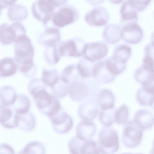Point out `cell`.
Wrapping results in <instances>:
<instances>
[{
	"mask_svg": "<svg viewBox=\"0 0 154 154\" xmlns=\"http://www.w3.org/2000/svg\"><path fill=\"white\" fill-rule=\"evenodd\" d=\"M49 119L54 131L59 134L67 133L73 126L72 118L62 108L58 113Z\"/></svg>",
	"mask_w": 154,
	"mask_h": 154,
	"instance_id": "11",
	"label": "cell"
},
{
	"mask_svg": "<svg viewBox=\"0 0 154 154\" xmlns=\"http://www.w3.org/2000/svg\"><path fill=\"white\" fill-rule=\"evenodd\" d=\"M41 42L47 47H55L60 40V31L54 27L47 29L41 35Z\"/></svg>",
	"mask_w": 154,
	"mask_h": 154,
	"instance_id": "20",
	"label": "cell"
},
{
	"mask_svg": "<svg viewBox=\"0 0 154 154\" xmlns=\"http://www.w3.org/2000/svg\"><path fill=\"white\" fill-rule=\"evenodd\" d=\"M0 153H14V151L12 147L5 143H2L0 145Z\"/></svg>",
	"mask_w": 154,
	"mask_h": 154,
	"instance_id": "41",
	"label": "cell"
},
{
	"mask_svg": "<svg viewBox=\"0 0 154 154\" xmlns=\"http://www.w3.org/2000/svg\"><path fill=\"white\" fill-rule=\"evenodd\" d=\"M0 33L1 43L7 45L14 42L19 35L25 34L26 30L23 25L18 22L11 24L5 23L0 26Z\"/></svg>",
	"mask_w": 154,
	"mask_h": 154,
	"instance_id": "8",
	"label": "cell"
},
{
	"mask_svg": "<svg viewBox=\"0 0 154 154\" xmlns=\"http://www.w3.org/2000/svg\"><path fill=\"white\" fill-rule=\"evenodd\" d=\"M59 80L57 72L55 70H45L43 72L42 81L46 86L51 88L54 86Z\"/></svg>",
	"mask_w": 154,
	"mask_h": 154,
	"instance_id": "32",
	"label": "cell"
},
{
	"mask_svg": "<svg viewBox=\"0 0 154 154\" xmlns=\"http://www.w3.org/2000/svg\"><path fill=\"white\" fill-rule=\"evenodd\" d=\"M88 92V88L84 83L74 81L68 87V93L71 99L79 101L86 96Z\"/></svg>",
	"mask_w": 154,
	"mask_h": 154,
	"instance_id": "21",
	"label": "cell"
},
{
	"mask_svg": "<svg viewBox=\"0 0 154 154\" xmlns=\"http://www.w3.org/2000/svg\"><path fill=\"white\" fill-rule=\"evenodd\" d=\"M76 136L84 140L89 139L95 133L96 127L92 121L82 119L76 127Z\"/></svg>",
	"mask_w": 154,
	"mask_h": 154,
	"instance_id": "16",
	"label": "cell"
},
{
	"mask_svg": "<svg viewBox=\"0 0 154 154\" xmlns=\"http://www.w3.org/2000/svg\"><path fill=\"white\" fill-rule=\"evenodd\" d=\"M150 43L154 46V31L151 34L150 36Z\"/></svg>",
	"mask_w": 154,
	"mask_h": 154,
	"instance_id": "45",
	"label": "cell"
},
{
	"mask_svg": "<svg viewBox=\"0 0 154 154\" xmlns=\"http://www.w3.org/2000/svg\"><path fill=\"white\" fill-rule=\"evenodd\" d=\"M97 101L100 109L114 108L115 97L112 93L109 90L105 89L102 91L99 94Z\"/></svg>",
	"mask_w": 154,
	"mask_h": 154,
	"instance_id": "28",
	"label": "cell"
},
{
	"mask_svg": "<svg viewBox=\"0 0 154 154\" xmlns=\"http://www.w3.org/2000/svg\"><path fill=\"white\" fill-rule=\"evenodd\" d=\"M83 60L79 61L76 66L77 71L80 76L83 78L87 79L92 75L93 68H91V65L88 64L87 60Z\"/></svg>",
	"mask_w": 154,
	"mask_h": 154,
	"instance_id": "35",
	"label": "cell"
},
{
	"mask_svg": "<svg viewBox=\"0 0 154 154\" xmlns=\"http://www.w3.org/2000/svg\"><path fill=\"white\" fill-rule=\"evenodd\" d=\"M130 7L137 12L144 10L148 6L151 0H126Z\"/></svg>",
	"mask_w": 154,
	"mask_h": 154,
	"instance_id": "39",
	"label": "cell"
},
{
	"mask_svg": "<svg viewBox=\"0 0 154 154\" xmlns=\"http://www.w3.org/2000/svg\"><path fill=\"white\" fill-rule=\"evenodd\" d=\"M81 154H99L97 145L93 140H85L82 147Z\"/></svg>",
	"mask_w": 154,
	"mask_h": 154,
	"instance_id": "38",
	"label": "cell"
},
{
	"mask_svg": "<svg viewBox=\"0 0 154 154\" xmlns=\"http://www.w3.org/2000/svg\"><path fill=\"white\" fill-rule=\"evenodd\" d=\"M57 8L53 0H37L32 5V13L36 20L45 26L51 19L54 11Z\"/></svg>",
	"mask_w": 154,
	"mask_h": 154,
	"instance_id": "4",
	"label": "cell"
},
{
	"mask_svg": "<svg viewBox=\"0 0 154 154\" xmlns=\"http://www.w3.org/2000/svg\"><path fill=\"white\" fill-rule=\"evenodd\" d=\"M154 97V91L143 86L137 91L136 99L138 103L142 106H149Z\"/></svg>",
	"mask_w": 154,
	"mask_h": 154,
	"instance_id": "26",
	"label": "cell"
},
{
	"mask_svg": "<svg viewBox=\"0 0 154 154\" xmlns=\"http://www.w3.org/2000/svg\"><path fill=\"white\" fill-rule=\"evenodd\" d=\"M144 52L145 55L149 56L154 60V46L150 43L145 45Z\"/></svg>",
	"mask_w": 154,
	"mask_h": 154,
	"instance_id": "40",
	"label": "cell"
},
{
	"mask_svg": "<svg viewBox=\"0 0 154 154\" xmlns=\"http://www.w3.org/2000/svg\"><path fill=\"white\" fill-rule=\"evenodd\" d=\"M133 120L144 130L147 129L154 125V115L148 110L139 109L134 113Z\"/></svg>",
	"mask_w": 154,
	"mask_h": 154,
	"instance_id": "15",
	"label": "cell"
},
{
	"mask_svg": "<svg viewBox=\"0 0 154 154\" xmlns=\"http://www.w3.org/2000/svg\"><path fill=\"white\" fill-rule=\"evenodd\" d=\"M129 116V110L127 105L122 104L114 113V121L119 125L125 124L127 122Z\"/></svg>",
	"mask_w": 154,
	"mask_h": 154,
	"instance_id": "33",
	"label": "cell"
},
{
	"mask_svg": "<svg viewBox=\"0 0 154 154\" xmlns=\"http://www.w3.org/2000/svg\"><path fill=\"white\" fill-rule=\"evenodd\" d=\"M11 58H5L0 61V76L4 77L13 75L17 72L18 66Z\"/></svg>",
	"mask_w": 154,
	"mask_h": 154,
	"instance_id": "29",
	"label": "cell"
},
{
	"mask_svg": "<svg viewBox=\"0 0 154 154\" xmlns=\"http://www.w3.org/2000/svg\"><path fill=\"white\" fill-rule=\"evenodd\" d=\"M125 124L122 135L124 145L129 148L136 147L141 143L144 130L133 120H130Z\"/></svg>",
	"mask_w": 154,
	"mask_h": 154,
	"instance_id": "5",
	"label": "cell"
},
{
	"mask_svg": "<svg viewBox=\"0 0 154 154\" xmlns=\"http://www.w3.org/2000/svg\"><path fill=\"white\" fill-rule=\"evenodd\" d=\"M131 53V48L128 45H122L117 46L111 58L115 61L122 64H126Z\"/></svg>",
	"mask_w": 154,
	"mask_h": 154,
	"instance_id": "24",
	"label": "cell"
},
{
	"mask_svg": "<svg viewBox=\"0 0 154 154\" xmlns=\"http://www.w3.org/2000/svg\"><path fill=\"white\" fill-rule=\"evenodd\" d=\"M121 38L126 42L132 45L140 42L143 38V32L137 22H132L121 23Z\"/></svg>",
	"mask_w": 154,
	"mask_h": 154,
	"instance_id": "9",
	"label": "cell"
},
{
	"mask_svg": "<svg viewBox=\"0 0 154 154\" xmlns=\"http://www.w3.org/2000/svg\"><path fill=\"white\" fill-rule=\"evenodd\" d=\"M106 127L100 132L97 145L99 154H112L118 151L119 141L116 131L113 129Z\"/></svg>",
	"mask_w": 154,
	"mask_h": 154,
	"instance_id": "3",
	"label": "cell"
},
{
	"mask_svg": "<svg viewBox=\"0 0 154 154\" xmlns=\"http://www.w3.org/2000/svg\"><path fill=\"white\" fill-rule=\"evenodd\" d=\"M28 11L26 7L20 4H15L8 9L7 16L11 21L18 22L24 20L27 17Z\"/></svg>",
	"mask_w": 154,
	"mask_h": 154,
	"instance_id": "18",
	"label": "cell"
},
{
	"mask_svg": "<svg viewBox=\"0 0 154 154\" xmlns=\"http://www.w3.org/2000/svg\"><path fill=\"white\" fill-rule=\"evenodd\" d=\"M85 140L76 136L72 137L68 144V149L70 153L73 154H81L82 148Z\"/></svg>",
	"mask_w": 154,
	"mask_h": 154,
	"instance_id": "37",
	"label": "cell"
},
{
	"mask_svg": "<svg viewBox=\"0 0 154 154\" xmlns=\"http://www.w3.org/2000/svg\"><path fill=\"white\" fill-rule=\"evenodd\" d=\"M17 0H0V9L2 10L13 5Z\"/></svg>",
	"mask_w": 154,
	"mask_h": 154,
	"instance_id": "42",
	"label": "cell"
},
{
	"mask_svg": "<svg viewBox=\"0 0 154 154\" xmlns=\"http://www.w3.org/2000/svg\"><path fill=\"white\" fill-rule=\"evenodd\" d=\"M108 48L105 43L95 42L85 44L82 49V55L86 60L92 62L105 57L108 52Z\"/></svg>",
	"mask_w": 154,
	"mask_h": 154,
	"instance_id": "10",
	"label": "cell"
},
{
	"mask_svg": "<svg viewBox=\"0 0 154 154\" xmlns=\"http://www.w3.org/2000/svg\"><path fill=\"white\" fill-rule=\"evenodd\" d=\"M110 2L115 4H118L121 3L123 0H108Z\"/></svg>",
	"mask_w": 154,
	"mask_h": 154,
	"instance_id": "44",
	"label": "cell"
},
{
	"mask_svg": "<svg viewBox=\"0 0 154 154\" xmlns=\"http://www.w3.org/2000/svg\"><path fill=\"white\" fill-rule=\"evenodd\" d=\"M35 125V118L31 112L18 113L17 127L19 129L25 132L30 131L34 128Z\"/></svg>",
	"mask_w": 154,
	"mask_h": 154,
	"instance_id": "22",
	"label": "cell"
},
{
	"mask_svg": "<svg viewBox=\"0 0 154 154\" xmlns=\"http://www.w3.org/2000/svg\"><path fill=\"white\" fill-rule=\"evenodd\" d=\"M109 15L104 8L98 6L89 11L85 15L84 19L89 25L102 26H106L109 20Z\"/></svg>",
	"mask_w": 154,
	"mask_h": 154,
	"instance_id": "12",
	"label": "cell"
},
{
	"mask_svg": "<svg viewBox=\"0 0 154 154\" xmlns=\"http://www.w3.org/2000/svg\"><path fill=\"white\" fill-rule=\"evenodd\" d=\"M114 108L106 109H100L99 118L101 122L106 127H109L112 125L114 121Z\"/></svg>",
	"mask_w": 154,
	"mask_h": 154,
	"instance_id": "34",
	"label": "cell"
},
{
	"mask_svg": "<svg viewBox=\"0 0 154 154\" xmlns=\"http://www.w3.org/2000/svg\"><path fill=\"white\" fill-rule=\"evenodd\" d=\"M68 85L60 78L57 84L51 88L53 94L58 98L64 97L68 92Z\"/></svg>",
	"mask_w": 154,
	"mask_h": 154,
	"instance_id": "36",
	"label": "cell"
},
{
	"mask_svg": "<svg viewBox=\"0 0 154 154\" xmlns=\"http://www.w3.org/2000/svg\"><path fill=\"white\" fill-rule=\"evenodd\" d=\"M150 153L154 154V139L153 141L152 147L151 150L150 151Z\"/></svg>",
	"mask_w": 154,
	"mask_h": 154,
	"instance_id": "47",
	"label": "cell"
},
{
	"mask_svg": "<svg viewBox=\"0 0 154 154\" xmlns=\"http://www.w3.org/2000/svg\"><path fill=\"white\" fill-rule=\"evenodd\" d=\"M78 111L79 116L82 119L92 121L96 117L98 109L94 104L88 103L81 105Z\"/></svg>",
	"mask_w": 154,
	"mask_h": 154,
	"instance_id": "27",
	"label": "cell"
},
{
	"mask_svg": "<svg viewBox=\"0 0 154 154\" xmlns=\"http://www.w3.org/2000/svg\"><path fill=\"white\" fill-rule=\"evenodd\" d=\"M75 40H70L61 44L57 50L60 56L79 57L82 55V50L79 49Z\"/></svg>",
	"mask_w": 154,
	"mask_h": 154,
	"instance_id": "17",
	"label": "cell"
},
{
	"mask_svg": "<svg viewBox=\"0 0 154 154\" xmlns=\"http://www.w3.org/2000/svg\"><path fill=\"white\" fill-rule=\"evenodd\" d=\"M92 76L97 81L103 83L111 82L116 76L107 68L105 60L100 61L94 65L92 69Z\"/></svg>",
	"mask_w": 154,
	"mask_h": 154,
	"instance_id": "14",
	"label": "cell"
},
{
	"mask_svg": "<svg viewBox=\"0 0 154 154\" xmlns=\"http://www.w3.org/2000/svg\"><path fill=\"white\" fill-rule=\"evenodd\" d=\"M121 23L134 22H137V12L134 11L125 1L122 5L120 10Z\"/></svg>",
	"mask_w": 154,
	"mask_h": 154,
	"instance_id": "25",
	"label": "cell"
},
{
	"mask_svg": "<svg viewBox=\"0 0 154 154\" xmlns=\"http://www.w3.org/2000/svg\"><path fill=\"white\" fill-rule=\"evenodd\" d=\"M0 123L3 127L8 129L17 127L18 113L11 106L0 104Z\"/></svg>",
	"mask_w": 154,
	"mask_h": 154,
	"instance_id": "13",
	"label": "cell"
},
{
	"mask_svg": "<svg viewBox=\"0 0 154 154\" xmlns=\"http://www.w3.org/2000/svg\"><path fill=\"white\" fill-rule=\"evenodd\" d=\"M104 0H86L88 3L92 6L99 5L103 3Z\"/></svg>",
	"mask_w": 154,
	"mask_h": 154,
	"instance_id": "43",
	"label": "cell"
},
{
	"mask_svg": "<svg viewBox=\"0 0 154 154\" xmlns=\"http://www.w3.org/2000/svg\"><path fill=\"white\" fill-rule=\"evenodd\" d=\"M44 84L40 82H36L29 85L28 89L39 111L49 117L62 107L57 97L48 92Z\"/></svg>",
	"mask_w": 154,
	"mask_h": 154,
	"instance_id": "1",
	"label": "cell"
},
{
	"mask_svg": "<svg viewBox=\"0 0 154 154\" xmlns=\"http://www.w3.org/2000/svg\"><path fill=\"white\" fill-rule=\"evenodd\" d=\"M78 12L74 6L66 5L55 11L51 20L56 26L62 28L75 22L79 17Z\"/></svg>",
	"mask_w": 154,
	"mask_h": 154,
	"instance_id": "7",
	"label": "cell"
},
{
	"mask_svg": "<svg viewBox=\"0 0 154 154\" xmlns=\"http://www.w3.org/2000/svg\"><path fill=\"white\" fill-rule=\"evenodd\" d=\"M149 106L154 109V97Z\"/></svg>",
	"mask_w": 154,
	"mask_h": 154,
	"instance_id": "46",
	"label": "cell"
},
{
	"mask_svg": "<svg viewBox=\"0 0 154 154\" xmlns=\"http://www.w3.org/2000/svg\"><path fill=\"white\" fill-rule=\"evenodd\" d=\"M45 151V148L43 144L38 141H33L27 144L19 153L44 154Z\"/></svg>",
	"mask_w": 154,
	"mask_h": 154,
	"instance_id": "31",
	"label": "cell"
},
{
	"mask_svg": "<svg viewBox=\"0 0 154 154\" xmlns=\"http://www.w3.org/2000/svg\"><path fill=\"white\" fill-rule=\"evenodd\" d=\"M11 107L18 114H23L29 111L30 107V102L26 95L20 94L17 95L15 103Z\"/></svg>",
	"mask_w": 154,
	"mask_h": 154,
	"instance_id": "30",
	"label": "cell"
},
{
	"mask_svg": "<svg viewBox=\"0 0 154 154\" xmlns=\"http://www.w3.org/2000/svg\"><path fill=\"white\" fill-rule=\"evenodd\" d=\"M14 42L16 62L20 71L22 73H26L33 66V47L30 40L25 34L18 36Z\"/></svg>",
	"mask_w": 154,
	"mask_h": 154,
	"instance_id": "2",
	"label": "cell"
},
{
	"mask_svg": "<svg viewBox=\"0 0 154 154\" xmlns=\"http://www.w3.org/2000/svg\"><path fill=\"white\" fill-rule=\"evenodd\" d=\"M134 80L141 86L147 85L154 82V60L149 56L144 55L141 65L135 70Z\"/></svg>",
	"mask_w": 154,
	"mask_h": 154,
	"instance_id": "6",
	"label": "cell"
},
{
	"mask_svg": "<svg viewBox=\"0 0 154 154\" xmlns=\"http://www.w3.org/2000/svg\"><path fill=\"white\" fill-rule=\"evenodd\" d=\"M17 97L16 92L12 87L5 86L1 88L0 104L5 106H11L15 103Z\"/></svg>",
	"mask_w": 154,
	"mask_h": 154,
	"instance_id": "23",
	"label": "cell"
},
{
	"mask_svg": "<svg viewBox=\"0 0 154 154\" xmlns=\"http://www.w3.org/2000/svg\"><path fill=\"white\" fill-rule=\"evenodd\" d=\"M121 25L115 23L107 26L103 32V37L106 42L112 44L118 42L121 38Z\"/></svg>",
	"mask_w": 154,
	"mask_h": 154,
	"instance_id": "19",
	"label": "cell"
}]
</instances>
